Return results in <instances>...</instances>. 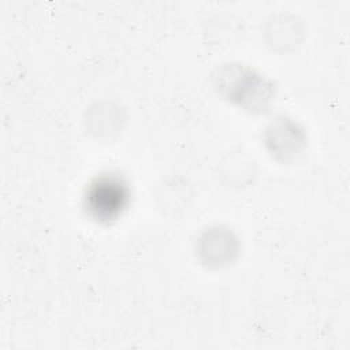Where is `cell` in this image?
Returning <instances> with one entry per match:
<instances>
[{
  "mask_svg": "<svg viewBox=\"0 0 350 350\" xmlns=\"http://www.w3.org/2000/svg\"><path fill=\"white\" fill-rule=\"evenodd\" d=\"M126 202V189L115 179L97 180L89 193V206L97 216L109 219L115 216Z\"/></svg>",
  "mask_w": 350,
  "mask_h": 350,
  "instance_id": "6da1fadb",
  "label": "cell"
}]
</instances>
